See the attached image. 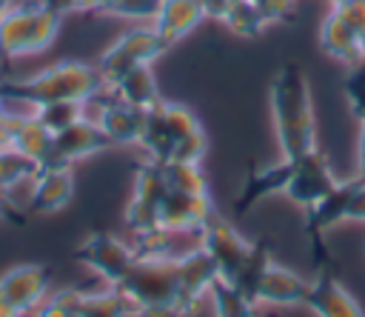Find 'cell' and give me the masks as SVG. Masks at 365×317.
Wrapping results in <instances>:
<instances>
[{
    "instance_id": "17",
    "label": "cell",
    "mask_w": 365,
    "mask_h": 317,
    "mask_svg": "<svg viewBox=\"0 0 365 317\" xmlns=\"http://www.w3.org/2000/svg\"><path fill=\"white\" fill-rule=\"evenodd\" d=\"M29 208L34 214H57L63 211L74 197V174L66 163H48L40 166L34 180L29 183Z\"/></svg>"
},
{
    "instance_id": "4",
    "label": "cell",
    "mask_w": 365,
    "mask_h": 317,
    "mask_svg": "<svg viewBox=\"0 0 365 317\" xmlns=\"http://www.w3.org/2000/svg\"><path fill=\"white\" fill-rule=\"evenodd\" d=\"M63 26L54 0H20L0 17V57L23 60L51 49Z\"/></svg>"
},
{
    "instance_id": "18",
    "label": "cell",
    "mask_w": 365,
    "mask_h": 317,
    "mask_svg": "<svg viewBox=\"0 0 365 317\" xmlns=\"http://www.w3.org/2000/svg\"><path fill=\"white\" fill-rule=\"evenodd\" d=\"M305 308L314 317H365L356 300L351 297V291L334 277L331 266H322L319 274L311 280Z\"/></svg>"
},
{
    "instance_id": "34",
    "label": "cell",
    "mask_w": 365,
    "mask_h": 317,
    "mask_svg": "<svg viewBox=\"0 0 365 317\" xmlns=\"http://www.w3.org/2000/svg\"><path fill=\"white\" fill-rule=\"evenodd\" d=\"M57 6H60V11L63 14H68V11H91V14H103V9L111 3V0H54Z\"/></svg>"
},
{
    "instance_id": "28",
    "label": "cell",
    "mask_w": 365,
    "mask_h": 317,
    "mask_svg": "<svg viewBox=\"0 0 365 317\" xmlns=\"http://www.w3.org/2000/svg\"><path fill=\"white\" fill-rule=\"evenodd\" d=\"M48 131H63V129H68L71 123H77V120H83V117H88L86 114V103H77V100H57V103H43V106H34V109H29Z\"/></svg>"
},
{
    "instance_id": "19",
    "label": "cell",
    "mask_w": 365,
    "mask_h": 317,
    "mask_svg": "<svg viewBox=\"0 0 365 317\" xmlns=\"http://www.w3.org/2000/svg\"><path fill=\"white\" fill-rule=\"evenodd\" d=\"M291 171H294V160H285V157L279 163H268L262 168H248L245 180H242V188L234 200V214H245L257 203H262L274 194H285Z\"/></svg>"
},
{
    "instance_id": "33",
    "label": "cell",
    "mask_w": 365,
    "mask_h": 317,
    "mask_svg": "<svg viewBox=\"0 0 365 317\" xmlns=\"http://www.w3.org/2000/svg\"><path fill=\"white\" fill-rule=\"evenodd\" d=\"M257 6L265 11L268 23H288L294 17V9H297V0H257Z\"/></svg>"
},
{
    "instance_id": "39",
    "label": "cell",
    "mask_w": 365,
    "mask_h": 317,
    "mask_svg": "<svg viewBox=\"0 0 365 317\" xmlns=\"http://www.w3.org/2000/svg\"><path fill=\"white\" fill-rule=\"evenodd\" d=\"M9 197H11V194L0 188V220H6V217H11V211H9V208H14V206H11V200H9Z\"/></svg>"
},
{
    "instance_id": "15",
    "label": "cell",
    "mask_w": 365,
    "mask_h": 317,
    "mask_svg": "<svg viewBox=\"0 0 365 317\" xmlns=\"http://www.w3.org/2000/svg\"><path fill=\"white\" fill-rule=\"evenodd\" d=\"M311 280H305L302 274L268 260L251 288V297L257 306H274V308H291V306H305Z\"/></svg>"
},
{
    "instance_id": "6",
    "label": "cell",
    "mask_w": 365,
    "mask_h": 317,
    "mask_svg": "<svg viewBox=\"0 0 365 317\" xmlns=\"http://www.w3.org/2000/svg\"><path fill=\"white\" fill-rule=\"evenodd\" d=\"M319 49L339 66H356L365 60V0L331 6L319 23Z\"/></svg>"
},
{
    "instance_id": "37",
    "label": "cell",
    "mask_w": 365,
    "mask_h": 317,
    "mask_svg": "<svg viewBox=\"0 0 365 317\" xmlns=\"http://www.w3.org/2000/svg\"><path fill=\"white\" fill-rule=\"evenodd\" d=\"M202 3H205V14H208V20H220L222 11H225L234 0H202Z\"/></svg>"
},
{
    "instance_id": "5",
    "label": "cell",
    "mask_w": 365,
    "mask_h": 317,
    "mask_svg": "<svg viewBox=\"0 0 365 317\" xmlns=\"http://www.w3.org/2000/svg\"><path fill=\"white\" fill-rule=\"evenodd\" d=\"M134 317H180L177 314V260H137L120 286Z\"/></svg>"
},
{
    "instance_id": "12",
    "label": "cell",
    "mask_w": 365,
    "mask_h": 317,
    "mask_svg": "<svg viewBox=\"0 0 365 317\" xmlns=\"http://www.w3.org/2000/svg\"><path fill=\"white\" fill-rule=\"evenodd\" d=\"M336 183L339 180H336L328 157L319 149H314L302 160H294V171H291V180L285 186V197L294 206H299L302 211H308L322 197H328L336 188Z\"/></svg>"
},
{
    "instance_id": "43",
    "label": "cell",
    "mask_w": 365,
    "mask_h": 317,
    "mask_svg": "<svg viewBox=\"0 0 365 317\" xmlns=\"http://www.w3.org/2000/svg\"><path fill=\"white\" fill-rule=\"evenodd\" d=\"M120 317H134V314H120Z\"/></svg>"
},
{
    "instance_id": "22",
    "label": "cell",
    "mask_w": 365,
    "mask_h": 317,
    "mask_svg": "<svg viewBox=\"0 0 365 317\" xmlns=\"http://www.w3.org/2000/svg\"><path fill=\"white\" fill-rule=\"evenodd\" d=\"M11 149L23 157L34 160L37 166L54 163V131H48L31 111L14 114L11 123Z\"/></svg>"
},
{
    "instance_id": "10",
    "label": "cell",
    "mask_w": 365,
    "mask_h": 317,
    "mask_svg": "<svg viewBox=\"0 0 365 317\" xmlns=\"http://www.w3.org/2000/svg\"><path fill=\"white\" fill-rule=\"evenodd\" d=\"M165 191H168V186L163 177V166L143 160L134 168V188H131V197H128L125 211H123L125 231L160 226V206H163Z\"/></svg>"
},
{
    "instance_id": "40",
    "label": "cell",
    "mask_w": 365,
    "mask_h": 317,
    "mask_svg": "<svg viewBox=\"0 0 365 317\" xmlns=\"http://www.w3.org/2000/svg\"><path fill=\"white\" fill-rule=\"evenodd\" d=\"M0 317H20V314H17V311H14V308L0 297Z\"/></svg>"
},
{
    "instance_id": "32",
    "label": "cell",
    "mask_w": 365,
    "mask_h": 317,
    "mask_svg": "<svg viewBox=\"0 0 365 317\" xmlns=\"http://www.w3.org/2000/svg\"><path fill=\"white\" fill-rule=\"evenodd\" d=\"M160 9V0H111L103 9V17L131 20V23H151Z\"/></svg>"
},
{
    "instance_id": "20",
    "label": "cell",
    "mask_w": 365,
    "mask_h": 317,
    "mask_svg": "<svg viewBox=\"0 0 365 317\" xmlns=\"http://www.w3.org/2000/svg\"><path fill=\"white\" fill-rule=\"evenodd\" d=\"M106 149H111V143L91 117H83V120H77L68 129L54 134V163L71 166V163L88 160Z\"/></svg>"
},
{
    "instance_id": "26",
    "label": "cell",
    "mask_w": 365,
    "mask_h": 317,
    "mask_svg": "<svg viewBox=\"0 0 365 317\" xmlns=\"http://www.w3.org/2000/svg\"><path fill=\"white\" fill-rule=\"evenodd\" d=\"M208 300H211L214 317H259L257 314V303L237 283H228L222 277H217L211 283Z\"/></svg>"
},
{
    "instance_id": "29",
    "label": "cell",
    "mask_w": 365,
    "mask_h": 317,
    "mask_svg": "<svg viewBox=\"0 0 365 317\" xmlns=\"http://www.w3.org/2000/svg\"><path fill=\"white\" fill-rule=\"evenodd\" d=\"M37 171H40V166L34 160L23 157L20 151H14V149H3L0 151V188L3 191L11 194L17 186L31 183Z\"/></svg>"
},
{
    "instance_id": "3",
    "label": "cell",
    "mask_w": 365,
    "mask_h": 317,
    "mask_svg": "<svg viewBox=\"0 0 365 317\" xmlns=\"http://www.w3.org/2000/svg\"><path fill=\"white\" fill-rule=\"evenodd\" d=\"M106 89L97 66L80 63V60H60L51 63L29 77L17 80H0V97L11 103H23L26 109L43 106V103H57V100H77L88 103L94 94Z\"/></svg>"
},
{
    "instance_id": "31",
    "label": "cell",
    "mask_w": 365,
    "mask_h": 317,
    "mask_svg": "<svg viewBox=\"0 0 365 317\" xmlns=\"http://www.w3.org/2000/svg\"><path fill=\"white\" fill-rule=\"evenodd\" d=\"M342 94H345L348 109L356 117V123L365 126V60L356 66H348L345 80H342Z\"/></svg>"
},
{
    "instance_id": "30",
    "label": "cell",
    "mask_w": 365,
    "mask_h": 317,
    "mask_svg": "<svg viewBox=\"0 0 365 317\" xmlns=\"http://www.w3.org/2000/svg\"><path fill=\"white\" fill-rule=\"evenodd\" d=\"M80 303H83V291L60 288V291L48 294L31 314L34 317H77L80 314Z\"/></svg>"
},
{
    "instance_id": "23",
    "label": "cell",
    "mask_w": 365,
    "mask_h": 317,
    "mask_svg": "<svg viewBox=\"0 0 365 317\" xmlns=\"http://www.w3.org/2000/svg\"><path fill=\"white\" fill-rule=\"evenodd\" d=\"M108 94H114L117 100L134 106V109H143L148 111L151 106H157L163 97H160V86H157V77L151 71V66H140V69H131L125 71L123 77H117L114 83L106 86Z\"/></svg>"
},
{
    "instance_id": "11",
    "label": "cell",
    "mask_w": 365,
    "mask_h": 317,
    "mask_svg": "<svg viewBox=\"0 0 365 317\" xmlns=\"http://www.w3.org/2000/svg\"><path fill=\"white\" fill-rule=\"evenodd\" d=\"M86 114L103 129V134L108 137L111 146H137L140 143L145 111L117 100L106 89L86 103Z\"/></svg>"
},
{
    "instance_id": "41",
    "label": "cell",
    "mask_w": 365,
    "mask_h": 317,
    "mask_svg": "<svg viewBox=\"0 0 365 317\" xmlns=\"http://www.w3.org/2000/svg\"><path fill=\"white\" fill-rule=\"evenodd\" d=\"M14 3H17V0H0V17H3V14H6V11L14 6Z\"/></svg>"
},
{
    "instance_id": "8",
    "label": "cell",
    "mask_w": 365,
    "mask_h": 317,
    "mask_svg": "<svg viewBox=\"0 0 365 317\" xmlns=\"http://www.w3.org/2000/svg\"><path fill=\"white\" fill-rule=\"evenodd\" d=\"M200 240V248L211 257V263L217 266V274L228 283H240L242 271L248 268L251 263V254H254V243H248L225 217L214 214L202 231L197 234Z\"/></svg>"
},
{
    "instance_id": "25",
    "label": "cell",
    "mask_w": 365,
    "mask_h": 317,
    "mask_svg": "<svg viewBox=\"0 0 365 317\" xmlns=\"http://www.w3.org/2000/svg\"><path fill=\"white\" fill-rule=\"evenodd\" d=\"M217 23H222L234 37H242V40H257L271 26L265 11L257 6V0H234Z\"/></svg>"
},
{
    "instance_id": "2",
    "label": "cell",
    "mask_w": 365,
    "mask_h": 317,
    "mask_svg": "<svg viewBox=\"0 0 365 317\" xmlns=\"http://www.w3.org/2000/svg\"><path fill=\"white\" fill-rule=\"evenodd\" d=\"M137 149L151 163H202L205 157V129L200 117L174 100H160L145 111L143 134Z\"/></svg>"
},
{
    "instance_id": "36",
    "label": "cell",
    "mask_w": 365,
    "mask_h": 317,
    "mask_svg": "<svg viewBox=\"0 0 365 317\" xmlns=\"http://www.w3.org/2000/svg\"><path fill=\"white\" fill-rule=\"evenodd\" d=\"M356 177L365 183V126H359L356 134Z\"/></svg>"
},
{
    "instance_id": "35",
    "label": "cell",
    "mask_w": 365,
    "mask_h": 317,
    "mask_svg": "<svg viewBox=\"0 0 365 317\" xmlns=\"http://www.w3.org/2000/svg\"><path fill=\"white\" fill-rule=\"evenodd\" d=\"M348 220L351 223H365V183L359 180L354 194H351V203H348ZM345 220V223H348Z\"/></svg>"
},
{
    "instance_id": "42",
    "label": "cell",
    "mask_w": 365,
    "mask_h": 317,
    "mask_svg": "<svg viewBox=\"0 0 365 317\" xmlns=\"http://www.w3.org/2000/svg\"><path fill=\"white\" fill-rule=\"evenodd\" d=\"M328 6H342V3H351V0H325Z\"/></svg>"
},
{
    "instance_id": "7",
    "label": "cell",
    "mask_w": 365,
    "mask_h": 317,
    "mask_svg": "<svg viewBox=\"0 0 365 317\" xmlns=\"http://www.w3.org/2000/svg\"><path fill=\"white\" fill-rule=\"evenodd\" d=\"M168 51V46L160 40V34L154 31L151 23L143 26H131L125 29L114 43H108V49L100 54L97 60V71L103 77V83H114L117 77H123L131 69L140 66H151L154 60H160Z\"/></svg>"
},
{
    "instance_id": "13",
    "label": "cell",
    "mask_w": 365,
    "mask_h": 317,
    "mask_svg": "<svg viewBox=\"0 0 365 317\" xmlns=\"http://www.w3.org/2000/svg\"><path fill=\"white\" fill-rule=\"evenodd\" d=\"M217 277H220L217 266L200 246L191 251H182L177 257V314L180 317L197 314V308L208 297L211 283Z\"/></svg>"
},
{
    "instance_id": "21",
    "label": "cell",
    "mask_w": 365,
    "mask_h": 317,
    "mask_svg": "<svg viewBox=\"0 0 365 317\" xmlns=\"http://www.w3.org/2000/svg\"><path fill=\"white\" fill-rule=\"evenodd\" d=\"M202 20H208L205 14V3L202 0H160V9L151 20L154 31L160 34V40L174 49L180 40H185Z\"/></svg>"
},
{
    "instance_id": "27",
    "label": "cell",
    "mask_w": 365,
    "mask_h": 317,
    "mask_svg": "<svg viewBox=\"0 0 365 317\" xmlns=\"http://www.w3.org/2000/svg\"><path fill=\"white\" fill-rule=\"evenodd\" d=\"M163 177L171 191L182 194H211L202 163H163Z\"/></svg>"
},
{
    "instance_id": "9",
    "label": "cell",
    "mask_w": 365,
    "mask_h": 317,
    "mask_svg": "<svg viewBox=\"0 0 365 317\" xmlns=\"http://www.w3.org/2000/svg\"><path fill=\"white\" fill-rule=\"evenodd\" d=\"M77 263H83L94 277H100L106 286H120L125 274L134 268L137 257L128 246V240L111 234V231H91L80 240L74 248Z\"/></svg>"
},
{
    "instance_id": "38",
    "label": "cell",
    "mask_w": 365,
    "mask_h": 317,
    "mask_svg": "<svg viewBox=\"0 0 365 317\" xmlns=\"http://www.w3.org/2000/svg\"><path fill=\"white\" fill-rule=\"evenodd\" d=\"M14 114H17V111H11V106H9V103L0 97V131H3V129L11 123V117H14Z\"/></svg>"
},
{
    "instance_id": "14",
    "label": "cell",
    "mask_w": 365,
    "mask_h": 317,
    "mask_svg": "<svg viewBox=\"0 0 365 317\" xmlns=\"http://www.w3.org/2000/svg\"><path fill=\"white\" fill-rule=\"evenodd\" d=\"M51 274L40 263H20L0 274V297L20 314H31L48 297Z\"/></svg>"
},
{
    "instance_id": "16",
    "label": "cell",
    "mask_w": 365,
    "mask_h": 317,
    "mask_svg": "<svg viewBox=\"0 0 365 317\" xmlns=\"http://www.w3.org/2000/svg\"><path fill=\"white\" fill-rule=\"evenodd\" d=\"M217 214L211 194H182V191H165L160 206V226L177 231V234H200L202 226Z\"/></svg>"
},
{
    "instance_id": "1",
    "label": "cell",
    "mask_w": 365,
    "mask_h": 317,
    "mask_svg": "<svg viewBox=\"0 0 365 317\" xmlns=\"http://www.w3.org/2000/svg\"><path fill=\"white\" fill-rule=\"evenodd\" d=\"M271 120L285 160H302L317 149V120L308 74L299 63H282L271 80Z\"/></svg>"
},
{
    "instance_id": "24",
    "label": "cell",
    "mask_w": 365,
    "mask_h": 317,
    "mask_svg": "<svg viewBox=\"0 0 365 317\" xmlns=\"http://www.w3.org/2000/svg\"><path fill=\"white\" fill-rule=\"evenodd\" d=\"M177 231L165 228V226H151V228H140V231H128V246L134 251L137 260H177L182 251H177Z\"/></svg>"
}]
</instances>
